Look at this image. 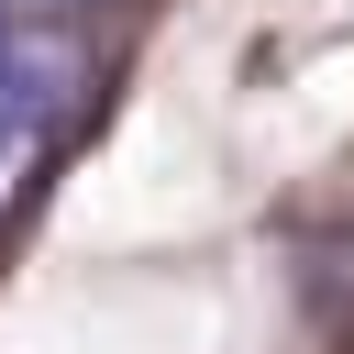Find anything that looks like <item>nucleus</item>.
<instances>
[{"label": "nucleus", "mask_w": 354, "mask_h": 354, "mask_svg": "<svg viewBox=\"0 0 354 354\" xmlns=\"http://www.w3.org/2000/svg\"><path fill=\"white\" fill-rule=\"evenodd\" d=\"M0 77H22V88H44V100H66L77 44L55 33V0H0Z\"/></svg>", "instance_id": "1"}, {"label": "nucleus", "mask_w": 354, "mask_h": 354, "mask_svg": "<svg viewBox=\"0 0 354 354\" xmlns=\"http://www.w3.org/2000/svg\"><path fill=\"white\" fill-rule=\"evenodd\" d=\"M44 144H55V100L22 88V77H0V221H11L22 188L44 177Z\"/></svg>", "instance_id": "2"}]
</instances>
